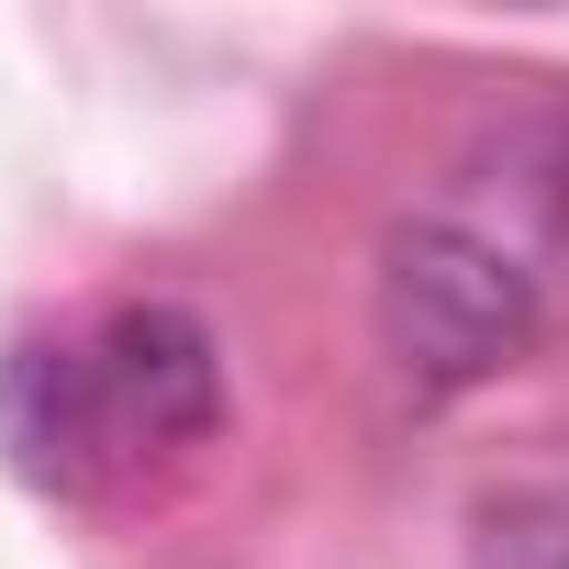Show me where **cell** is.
<instances>
[{"instance_id": "1", "label": "cell", "mask_w": 569, "mask_h": 569, "mask_svg": "<svg viewBox=\"0 0 569 569\" xmlns=\"http://www.w3.org/2000/svg\"><path fill=\"white\" fill-rule=\"evenodd\" d=\"M201 436H212V336L168 302H134L101 336L34 347L12 369V447L46 480H123Z\"/></svg>"}, {"instance_id": "2", "label": "cell", "mask_w": 569, "mask_h": 569, "mask_svg": "<svg viewBox=\"0 0 569 569\" xmlns=\"http://www.w3.org/2000/svg\"><path fill=\"white\" fill-rule=\"evenodd\" d=\"M380 336L413 380H480L525 347V279L458 223H402L380 257Z\"/></svg>"}]
</instances>
